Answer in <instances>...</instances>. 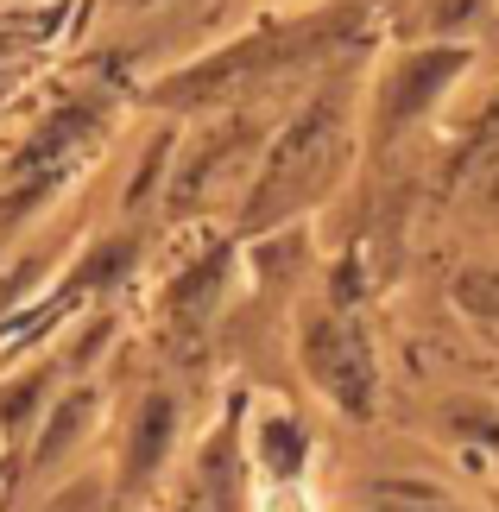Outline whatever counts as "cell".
<instances>
[{
    "label": "cell",
    "instance_id": "6da1fadb",
    "mask_svg": "<svg viewBox=\"0 0 499 512\" xmlns=\"http://www.w3.org/2000/svg\"><path fill=\"white\" fill-rule=\"evenodd\" d=\"M253 512H323V506H316V494L304 481H272V487H259Z\"/></svg>",
    "mask_w": 499,
    "mask_h": 512
}]
</instances>
